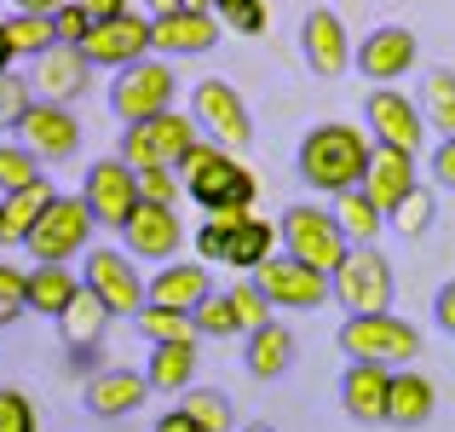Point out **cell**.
Instances as JSON below:
<instances>
[{
  "instance_id": "obj_1",
  "label": "cell",
  "mask_w": 455,
  "mask_h": 432,
  "mask_svg": "<svg viewBox=\"0 0 455 432\" xmlns=\"http://www.w3.org/2000/svg\"><path fill=\"white\" fill-rule=\"evenodd\" d=\"M369 156H375V139H369L363 127L323 122V127H311V133L300 139L294 167H300V179H306L311 190H323V196H340V190H357V185H363Z\"/></svg>"
},
{
  "instance_id": "obj_2",
  "label": "cell",
  "mask_w": 455,
  "mask_h": 432,
  "mask_svg": "<svg viewBox=\"0 0 455 432\" xmlns=\"http://www.w3.org/2000/svg\"><path fill=\"white\" fill-rule=\"evenodd\" d=\"M340 352L352 364H387V369H410V357H421V329L392 311H357L340 323Z\"/></svg>"
},
{
  "instance_id": "obj_3",
  "label": "cell",
  "mask_w": 455,
  "mask_h": 432,
  "mask_svg": "<svg viewBox=\"0 0 455 432\" xmlns=\"http://www.w3.org/2000/svg\"><path fill=\"white\" fill-rule=\"evenodd\" d=\"M277 236H283V248H289V254L300 260V266L329 271V277L346 266V254H352V236L340 231L334 208H317V202H294V208L283 213Z\"/></svg>"
},
{
  "instance_id": "obj_4",
  "label": "cell",
  "mask_w": 455,
  "mask_h": 432,
  "mask_svg": "<svg viewBox=\"0 0 455 432\" xmlns=\"http://www.w3.org/2000/svg\"><path fill=\"white\" fill-rule=\"evenodd\" d=\"M173 87H179L173 58H139V64L116 69V81H110V110H116V122L133 127V122H150V116L173 110Z\"/></svg>"
},
{
  "instance_id": "obj_5",
  "label": "cell",
  "mask_w": 455,
  "mask_h": 432,
  "mask_svg": "<svg viewBox=\"0 0 455 432\" xmlns=\"http://www.w3.org/2000/svg\"><path fill=\"white\" fill-rule=\"evenodd\" d=\"M92 231H99V220H92V208L81 196H58L52 208L41 213V225L29 231V260L35 266H69L76 254H87L92 248Z\"/></svg>"
},
{
  "instance_id": "obj_6",
  "label": "cell",
  "mask_w": 455,
  "mask_h": 432,
  "mask_svg": "<svg viewBox=\"0 0 455 432\" xmlns=\"http://www.w3.org/2000/svg\"><path fill=\"white\" fill-rule=\"evenodd\" d=\"M190 116H196L202 139H213L220 150H231V156L254 144V116H248L243 92H236L231 81H220V76H208V81L190 87Z\"/></svg>"
},
{
  "instance_id": "obj_7",
  "label": "cell",
  "mask_w": 455,
  "mask_h": 432,
  "mask_svg": "<svg viewBox=\"0 0 455 432\" xmlns=\"http://www.w3.org/2000/svg\"><path fill=\"white\" fill-rule=\"evenodd\" d=\"M196 139H202L196 116L162 110V116H150V122L122 127V150H116V156H122L127 167H179V156H185Z\"/></svg>"
},
{
  "instance_id": "obj_8",
  "label": "cell",
  "mask_w": 455,
  "mask_h": 432,
  "mask_svg": "<svg viewBox=\"0 0 455 432\" xmlns=\"http://www.w3.org/2000/svg\"><path fill=\"white\" fill-rule=\"evenodd\" d=\"M329 283H334V300L346 306V317H357V311H392V294H398L392 260L375 243H357Z\"/></svg>"
},
{
  "instance_id": "obj_9",
  "label": "cell",
  "mask_w": 455,
  "mask_h": 432,
  "mask_svg": "<svg viewBox=\"0 0 455 432\" xmlns=\"http://www.w3.org/2000/svg\"><path fill=\"white\" fill-rule=\"evenodd\" d=\"M81 202L92 208V220L110 225V231H122L127 220H133V208L145 196H139V167H127L122 156H104V162L87 167V185H81Z\"/></svg>"
},
{
  "instance_id": "obj_10",
  "label": "cell",
  "mask_w": 455,
  "mask_h": 432,
  "mask_svg": "<svg viewBox=\"0 0 455 432\" xmlns=\"http://www.w3.org/2000/svg\"><path fill=\"white\" fill-rule=\"evenodd\" d=\"M254 283L271 294V306H277V311H317L323 300H334L329 271H311L294 254H271L266 266L254 271Z\"/></svg>"
},
{
  "instance_id": "obj_11",
  "label": "cell",
  "mask_w": 455,
  "mask_h": 432,
  "mask_svg": "<svg viewBox=\"0 0 455 432\" xmlns=\"http://www.w3.org/2000/svg\"><path fill=\"white\" fill-rule=\"evenodd\" d=\"M363 127H369V139L375 144H392V150H421L427 144V116H421V104L415 99H403L398 87H375L363 99Z\"/></svg>"
},
{
  "instance_id": "obj_12",
  "label": "cell",
  "mask_w": 455,
  "mask_h": 432,
  "mask_svg": "<svg viewBox=\"0 0 455 432\" xmlns=\"http://www.w3.org/2000/svg\"><path fill=\"white\" fill-rule=\"evenodd\" d=\"M81 283L92 288V294L104 300L110 311H145L150 306V283L139 277L133 266H127L122 248H87V266H81Z\"/></svg>"
},
{
  "instance_id": "obj_13",
  "label": "cell",
  "mask_w": 455,
  "mask_h": 432,
  "mask_svg": "<svg viewBox=\"0 0 455 432\" xmlns=\"http://www.w3.org/2000/svg\"><path fill=\"white\" fill-rule=\"evenodd\" d=\"M81 52H87L92 69H127V64H139V58L156 52V29H150V18L127 12V18L92 23V35L81 41Z\"/></svg>"
},
{
  "instance_id": "obj_14",
  "label": "cell",
  "mask_w": 455,
  "mask_h": 432,
  "mask_svg": "<svg viewBox=\"0 0 455 432\" xmlns=\"http://www.w3.org/2000/svg\"><path fill=\"white\" fill-rule=\"evenodd\" d=\"M300 58H306V69L311 76H323V81H340L346 69H352V35H346V23H340V12H329V6H311L306 12V23H300Z\"/></svg>"
},
{
  "instance_id": "obj_15",
  "label": "cell",
  "mask_w": 455,
  "mask_h": 432,
  "mask_svg": "<svg viewBox=\"0 0 455 432\" xmlns=\"http://www.w3.org/2000/svg\"><path fill=\"white\" fill-rule=\"evenodd\" d=\"M87 87H92V64H87V52H81V46H64V41H58L52 52L29 58V92L41 104H76Z\"/></svg>"
},
{
  "instance_id": "obj_16",
  "label": "cell",
  "mask_w": 455,
  "mask_h": 432,
  "mask_svg": "<svg viewBox=\"0 0 455 432\" xmlns=\"http://www.w3.org/2000/svg\"><path fill=\"white\" fill-rule=\"evenodd\" d=\"M18 144H29L41 162H69L81 150V122L69 104H29V116L18 122Z\"/></svg>"
},
{
  "instance_id": "obj_17",
  "label": "cell",
  "mask_w": 455,
  "mask_h": 432,
  "mask_svg": "<svg viewBox=\"0 0 455 432\" xmlns=\"http://www.w3.org/2000/svg\"><path fill=\"white\" fill-rule=\"evenodd\" d=\"M150 29H156V58H202V52H213V46H220L225 23H220V12H190V6H179V12L150 18Z\"/></svg>"
},
{
  "instance_id": "obj_18",
  "label": "cell",
  "mask_w": 455,
  "mask_h": 432,
  "mask_svg": "<svg viewBox=\"0 0 455 432\" xmlns=\"http://www.w3.org/2000/svg\"><path fill=\"white\" fill-rule=\"evenodd\" d=\"M340 410L357 427H387L392 410V369L387 364H346L340 375Z\"/></svg>"
},
{
  "instance_id": "obj_19",
  "label": "cell",
  "mask_w": 455,
  "mask_h": 432,
  "mask_svg": "<svg viewBox=\"0 0 455 432\" xmlns=\"http://www.w3.org/2000/svg\"><path fill=\"white\" fill-rule=\"evenodd\" d=\"M122 243L133 260H150V266H162V260L179 254V243H185V225H179V208H156V202H139L133 220L122 225Z\"/></svg>"
},
{
  "instance_id": "obj_20",
  "label": "cell",
  "mask_w": 455,
  "mask_h": 432,
  "mask_svg": "<svg viewBox=\"0 0 455 432\" xmlns=\"http://www.w3.org/2000/svg\"><path fill=\"white\" fill-rule=\"evenodd\" d=\"M415 58H421V41H415V29H403V23H380V29H369L363 46H357V69H363L369 81H403L415 69Z\"/></svg>"
},
{
  "instance_id": "obj_21",
  "label": "cell",
  "mask_w": 455,
  "mask_h": 432,
  "mask_svg": "<svg viewBox=\"0 0 455 432\" xmlns=\"http://www.w3.org/2000/svg\"><path fill=\"white\" fill-rule=\"evenodd\" d=\"M145 398H150L145 369H99V375L87 380V392H81L92 421H127Z\"/></svg>"
},
{
  "instance_id": "obj_22",
  "label": "cell",
  "mask_w": 455,
  "mask_h": 432,
  "mask_svg": "<svg viewBox=\"0 0 455 432\" xmlns=\"http://www.w3.org/2000/svg\"><path fill=\"white\" fill-rule=\"evenodd\" d=\"M110 317H116V311L104 306L92 288H81V294L69 300V311L58 317V334H64V346H69V369H92V352H99Z\"/></svg>"
},
{
  "instance_id": "obj_23",
  "label": "cell",
  "mask_w": 455,
  "mask_h": 432,
  "mask_svg": "<svg viewBox=\"0 0 455 432\" xmlns=\"http://www.w3.org/2000/svg\"><path fill=\"white\" fill-rule=\"evenodd\" d=\"M185 190H190V196H196L208 213H220V208H254V196H259V179L248 173V167L236 162L231 150H225L220 162H213L202 179H190Z\"/></svg>"
},
{
  "instance_id": "obj_24",
  "label": "cell",
  "mask_w": 455,
  "mask_h": 432,
  "mask_svg": "<svg viewBox=\"0 0 455 432\" xmlns=\"http://www.w3.org/2000/svg\"><path fill=\"white\" fill-rule=\"evenodd\" d=\"M421 185V173H415V156L410 150H392V144H375V156H369V173H363V190L375 196V208L392 220V208H398L410 190Z\"/></svg>"
},
{
  "instance_id": "obj_25",
  "label": "cell",
  "mask_w": 455,
  "mask_h": 432,
  "mask_svg": "<svg viewBox=\"0 0 455 432\" xmlns=\"http://www.w3.org/2000/svg\"><path fill=\"white\" fill-rule=\"evenodd\" d=\"M243 369L254 380H283L294 369V334H289V323H259V329H248L243 334Z\"/></svg>"
},
{
  "instance_id": "obj_26",
  "label": "cell",
  "mask_w": 455,
  "mask_h": 432,
  "mask_svg": "<svg viewBox=\"0 0 455 432\" xmlns=\"http://www.w3.org/2000/svg\"><path fill=\"white\" fill-rule=\"evenodd\" d=\"M438 410V387L421 375V369H392V410H387V427H427Z\"/></svg>"
},
{
  "instance_id": "obj_27",
  "label": "cell",
  "mask_w": 455,
  "mask_h": 432,
  "mask_svg": "<svg viewBox=\"0 0 455 432\" xmlns=\"http://www.w3.org/2000/svg\"><path fill=\"white\" fill-rule=\"evenodd\" d=\"M150 392H167V398H185L196 387V340H173V346H150V364H145Z\"/></svg>"
},
{
  "instance_id": "obj_28",
  "label": "cell",
  "mask_w": 455,
  "mask_h": 432,
  "mask_svg": "<svg viewBox=\"0 0 455 432\" xmlns=\"http://www.w3.org/2000/svg\"><path fill=\"white\" fill-rule=\"evenodd\" d=\"M213 294L208 266H162L150 277V306H173V311H196Z\"/></svg>"
},
{
  "instance_id": "obj_29",
  "label": "cell",
  "mask_w": 455,
  "mask_h": 432,
  "mask_svg": "<svg viewBox=\"0 0 455 432\" xmlns=\"http://www.w3.org/2000/svg\"><path fill=\"white\" fill-rule=\"evenodd\" d=\"M58 202L52 179H41V185L29 190H12V196H0V225H6V243H29V231L41 225V213Z\"/></svg>"
},
{
  "instance_id": "obj_30",
  "label": "cell",
  "mask_w": 455,
  "mask_h": 432,
  "mask_svg": "<svg viewBox=\"0 0 455 432\" xmlns=\"http://www.w3.org/2000/svg\"><path fill=\"white\" fill-rule=\"evenodd\" d=\"M81 288H87V283H81L69 266H35V271H29V311H41V317L58 323Z\"/></svg>"
},
{
  "instance_id": "obj_31",
  "label": "cell",
  "mask_w": 455,
  "mask_h": 432,
  "mask_svg": "<svg viewBox=\"0 0 455 432\" xmlns=\"http://www.w3.org/2000/svg\"><path fill=\"white\" fill-rule=\"evenodd\" d=\"M271 248H277V225H266V220H254V213H248V220L225 236V266H236V271H248V277H254V271L271 260Z\"/></svg>"
},
{
  "instance_id": "obj_32",
  "label": "cell",
  "mask_w": 455,
  "mask_h": 432,
  "mask_svg": "<svg viewBox=\"0 0 455 432\" xmlns=\"http://www.w3.org/2000/svg\"><path fill=\"white\" fill-rule=\"evenodd\" d=\"M415 104H421L427 127H438L444 139H455V69L438 64L421 76V92H415Z\"/></svg>"
},
{
  "instance_id": "obj_33",
  "label": "cell",
  "mask_w": 455,
  "mask_h": 432,
  "mask_svg": "<svg viewBox=\"0 0 455 432\" xmlns=\"http://www.w3.org/2000/svg\"><path fill=\"white\" fill-rule=\"evenodd\" d=\"M334 220H340V231L352 236V248H357V243H375V236L387 231V213L375 208V196H369L363 185L334 196Z\"/></svg>"
},
{
  "instance_id": "obj_34",
  "label": "cell",
  "mask_w": 455,
  "mask_h": 432,
  "mask_svg": "<svg viewBox=\"0 0 455 432\" xmlns=\"http://www.w3.org/2000/svg\"><path fill=\"white\" fill-rule=\"evenodd\" d=\"M6 35H12V52H18V58H41V52H52V46H58V29H52L46 12H12Z\"/></svg>"
},
{
  "instance_id": "obj_35",
  "label": "cell",
  "mask_w": 455,
  "mask_h": 432,
  "mask_svg": "<svg viewBox=\"0 0 455 432\" xmlns=\"http://www.w3.org/2000/svg\"><path fill=\"white\" fill-rule=\"evenodd\" d=\"M139 334H145L150 346H173V340H196V317L190 311H173V306H145L139 311Z\"/></svg>"
},
{
  "instance_id": "obj_36",
  "label": "cell",
  "mask_w": 455,
  "mask_h": 432,
  "mask_svg": "<svg viewBox=\"0 0 455 432\" xmlns=\"http://www.w3.org/2000/svg\"><path fill=\"white\" fill-rule=\"evenodd\" d=\"M179 410H185L196 427H208V432H231L236 427V410H231V398H225L220 387H190Z\"/></svg>"
},
{
  "instance_id": "obj_37",
  "label": "cell",
  "mask_w": 455,
  "mask_h": 432,
  "mask_svg": "<svg viewBox=\"0 0 455 432\" xmlns=\"http://www.w3.org/2000/svg\"><path fill=\"white\" fill-rule=\"evenodd\" d=\"M41 156L29 150V144H0V196H12V190H29V185H41Z\"/></svg>"
},
{
  "instance_id": "obj_38",
  "label": "cell",
  "mask_w": 455,
  "mask_h": 432,
  "mask_svg": "<svg viewBox=\"0 0 455 432\" xmlns=\"http://www.w3.org/2000/svg\"><path fill=\"white\" fill-rule=\"evenodd\" d=\"M433 213H438V196H433L427 185H415L410 196H403L398 208H392V220H387V225H392V231H403V236L415 243V236H427V231H433Z\"/></svg>"
},
{
  "instance_id": "obj_39",
  "label": "cell",
  "mask_w": 455,
  "mask_h": 432,
  "mask_svg": "<svg viewBox=\"0 0 455 432\" xmlns=\"http://www.w3.org/2000/svg\"><path fill=\"white\" fill-rule=\"evenodd\" d=\"M190 317H196V334H208V340H236V334H248L243 317H236V306H231V294H208Z\"/></svg>"
},
{
  "instance_id": "obj_40",
  "label": "cell",
  "mask_w": 455,
  "mask_h": 432,
  "mask_svg": "<svg viewBox=\"0 0 455 432\" xmlns=\"http://www.w3.org/2000/svg\"><path fill=\"white\" fill-rule=\"evenodd\" d=\"M225 294H231V306H236V317H243V329H259V323H271V311H277V306H271V294H266L254 277L231 283Z\"/></svg>"
},
{
  "instance_id": "obj_41",
  "label": "cell",
  "mask_w": 455,
  "mask_h": 432,
  "mask_svg": "<svg viewBox=\"0 0 455 432\" xmlns=\"http://www.w3.org/2000/svg\"><path fill=\"white\" fill-rule=\"evenodd\" d=\"M23 311H29V271L0 266V329H12Z\"/></svg>"
},
{
  "instance_id": "obj_42",
  "label": "cell",
  "mask_w": 455,
  "mask_h": 432,
  "mask_svg": "<svg viewBox=\"0 0 455 432\" xmlns=\"http://www.w3.org/2000/svg\"><path fill=\"white\" fill-rule=\"evenodd\" d=\"M139 196L156 202V208H179V196H185V179H179L173 167H139Z\"/></svg>"
},
{
  "instance_id": "obj_43",
  "label": "cell",
  "mask_w": 455,
  "mask_h": 432,
  "mask_svg": "<svg viewBox=\"0 0 455 432\" xmlns=\"http://www.w3.org/2000/svg\"><path fill=\"white\" fill-rule=\"evenodd\" d=\"M0 432H41V415H35L29 392L0 387Z\"/></svg>"
},
{
  "instance_id": "obj_44",
  "label": "cell",
  "mask_w": 455,
  "mask_h": 432,
  "mask_svg": "<svg viewBox=\"0 0 455 432\" xmlns=\"http://www.w3.org/2000/svg\"><path fill=\"white\" fill-rule=\"evenodd\" d=\"M220 23L236 35H266V0H220Z\"/></svg>"
},
{
  "instance_id": "obj_45",
  "label": "cell",
  "mask_w": 455,
  "mask_h": 432,
  "mask_svg": "<svg viewBox=\"0 0 455 432\" xmlns=\"http://www.w3.org/2000/svg\"><path fill=\"white\" fill-rule=\"evenodd\" d=\"M35 92H29V76H0V133L6 127H18L23 116H29Z\"/></svg>"
},
{
  "instance_id": "obj_46",
  "label": "cell",
  "mask_w": 455,
  "mask_h": 432,
  "mask_svg": "<svg viewBox=\"0 0 455 432\" xmlns=\"http://www.w3.org/2000/svg\"><path fill=\"white\" fill-rule=\"evenodd\" d=\"M52 29H58V41H64V46H81L92 35V18L81 12V0H64V6L52 12Z\"/></svg>"
},
{
  "instance_id": "obj_47",
  "label": "cell",
  "mask_w": 455,
  "mask_h": 432,
  "mask_svg": "<svg viewBox=\"0 0 455 432\" xmlns=\"http://www.w3.org/2000/svg\"><path fill=\"white\" fill-rule=\"evenodd\" d=\"M220 156H225V150H220V144H213V139H196V144H190L185 156H179V167H173V173H179V179H185V185H190V179H202V173H208L213 162H220Z\"/></svg>"
},
{
  "instance_id": "obj_48",
  "label": "cell",
  "mask_w": 455,
  "mask_h": 432,
  "mask_svg": "<svg viewBox=\"0 0 455 432\" xmlns=\"http://www.w3.org/2000/svg\"><path fill=\"white\" fill-rule=\"evenodd\" d=\"M196 254H202V266H225V231L213 220L196 231Z\"/></svg>"
},
{
  "instance_id": "obj_49",
  "label": "cell",
  "mask_w": 455,
  "mask_h": 432,
  "mask_svg": "<svg viewBox=\"0 0 455 432\" xmlns=\"http://www.w3.org/2000/svg\"><path fill=\"white\" fill-rule=\"evenodd\" d=\"M433 179H438L444 190H455V139H444V144L433 150Z\"/></svg>"
},
{
  "instance_id": "obj_50",
  "label": "cell",
  "mask_w": 455,
  "mask_h": 432,
  "mask_svg": "<svg viewBox=\"0 0 455 432\" xmlns=\"http://www.w3.org/2000/svg\"><path fill=\"white\" fill-rule=\"evenodd\" d=\"M433 317H438V329H450V334H455V277L433 294Z\"/></svg>"
},
{
  "instance_id": "obj_51",
  "label": "cell",
  "mask_w": 455,
  "mask_h": 432,
  "mask_svg": "<svg viewBox=\"0 0 455 432\" xmlns=\"http://www.w3.org/2000/svg\"><path fill=\"white\" fill-rule=\"evenodd\" d=\"M81 12L92 23H110V18H127V0H81Z\"/></svg>"
},
{
  "instance_id": "obj_52",
  "label": "cell",
  "mask_w": 455,
  "mask_h": 432,
  "mask_svg": "<svg viewBox=\"0 0 455 432\" xmlns=\"http://www.w3.org/2000/svg\"><path fill=\"white\" fill-rule=\"evenodd\" d=\"M150 432H208V427H196L185 410H167V415H156V427Z\"/></svg>"
},
{
  "instance_id": "obj_53",
  "label": "cell",
  "mask_w": 455,
  "mask_h": 432,
  "mask_svg": "<svg viewBox=\"0 0 455 432\" xmlns=\"http://www.w3.org/2000/svg\"><path fill=\"white\" fill-rule=\"evenodd\" d=\"M12 64H18V52H12V35H6V23H0V76H12Z\"/></svg>"
},
{
  "instance_id": "obj_54",
  "label": "cell",
  "mask_w": 455,
  "mask_h": 432,
  "mask_svg": "<svg viewBox=\"0 0 455 432\" xmlns=\"http://www.w3.org/2000/svg\"><path fill=\"white\" fill-rule=\"evenodd\" d=\"M12 6H18V12H46V18H52L64 0H12Z\"/></svg>"
},
{
  "instance_id": "obj_55",
  "label": "cell",
  "mask_w": 455,
  "mask_h": 432,
  "mask_svg": "<svg viewBox=\"0 0 455 432\" xmlns=\"http://www.w3.org/2000/svg\"><path fill=\"white\" fill-rule=\"evenodd\" d=\"M145 6H150V18H162V12H179L185 0H145Z\"/></svg>"
},
{
  "instance_id": "obj_56",
  "label": "cell",
  "mask_w": 455,
  "mask_h": 432,
  "mask_svg": "<svg viewBox=\"0 0 455 432\" xmlns=\"http://www.w3.org/2000/svg\"><path fill=\"white\" fill-rule=\"evenodd\" d=\"M185 6H190V12H213V0H185Z\"/></svg>"
},
{
  "instance_id": "obj_57",
  "label": "cell",
  "mask_w": 455,
  "mask_h": 432,
  "mask_svg": "<svg viewBox=\"0 0 455 432\" xmlns=\"http://www.w3.org/2000/svg\"><path fill=\"white\" fill-rule=\"evenodd\" d=\"M243 432H277V427H266V421H254V427H243Z\"/></svg>"
},
{
  "instance_id": "obj_58",
  "label": "cell",
  "mask_w": 455,
  "mask_h": 432,
  "mask_svg": "<svg viewBox=\"0 0 455 432\" xmlns=\"http://www.w3.org/2000/svg\"><path fill=\"white\" fill-rule=\"evenodd\" d=\"M0 248H6V225H0Z\"/></svg>"
},
{
  "instance_id": "obj_59",
  "label": "cell",
  "mask_w": 455,
  "mask_h": 432,
  "mask_svg": "<svg viewBox=\"0 0 455 432\" xmlns=\"http://www.w3.org/2000/svg\"><path fill=\"white\" fill-rule=\"evenodd\" d=\"M213 6H220V0H213Z\"/></svg>"
}]
</instances>
